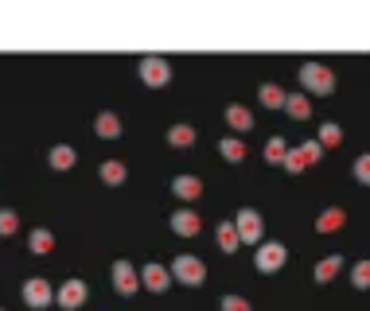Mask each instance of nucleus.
<instances>
[{
    "label": "nucleus",
    "instance_id": "obj_1",
    "mask_svg": "<svg viewBox=\"0 0 370 311\" xmlns=\"http://www.w3.org/2000/svg\"><path fill=\"white\" fill-rule=\"evenodd\" d=\"M300 86H304L308 93L328 98V93H335V74H331V66H323V62H304V66H300Z\"/></svg>",
    "mask_w": 370,
    "mask_h": 311
},
{
    "label": "nucleus",
    "instance_id": "obj_2",
    "mask_svg": "<svg viewBox=\"0 0 370 311\" xmlns=\"http://www.w3.org/2000/svg\"><path fill=\"white\" fill-rule=\"evenodd\" d=\"M172 280H180V284H187V288H199L207 280V264L191 253H180L172 261Z\"/></svg>",
    "mask_w": 370,
    "mask_h": 311
},
{
    "label": "nucleus",
    "instance_id": "obj_3",
    "mask_svg": "<svg viewBox=\"0 0 370 311\" xmlns=\"http://www.w3.org/2000/svg\"><path fill=\"white\" fill-rule=\"evenodd\" d=\"M284 261H289V249H284L281 241H261L258 253H253V269L265 272V276H269V272H281Z\"/></svg>",
    "mask_w": 370,
    "mask_h": 311
},
{
    "label": "nucleus",
    "instance_id": "obj_4",
    "mask_svg": "<svg viewBox=\"0 0 370 311\" xmlns=\"http://www.w3.org/2000/svg\"><path fill=\"white\" fill-rule=\"evenodd\" d=\"M234 230H238V241H242V245H261V230H265V222H261V214L253 206H242L234 214Z\"/></svg>",
    "mask_w": 370,
    "mask_h": 311
},
{
    "label": "nucleus",
    "instance_id": "obj_5",
    "mask_svg": "<svg viewBox=\"0 0 370 311\" xmlns=\"http://www.w3.org/2000/svg\"><path fill=\"white\" fill-rule=\"evenodd\" d=\"M137 74H141V82H144V86L160 90V86H168V82H172V62H168V59H160V54H149V59H141Z\"/></svg>",
    "mask_w": 370,
    "mask_h": 311
},
{
    "label": "nucleus",
    "instance_id": "obj_6",
    "mask_svg": "<svg viewBox=\"0 0 370 311\" xmlns=\"http://www.w3.org/2000/svg\"><path fill=\"white\" fill-rule=\"evenodd\" d=\"M24 303H28V307H35V311L51 307V303H55V288H51L43 276H28L24 280Z\"/></svg>",
    "mask_w": 370,
    "mask_h": 311
},
{
    "label": "nucleus",
    "instance_id": "obj_7",
    "mask_svg": "<svg viewBox=\"0 0 370 311\" xmlns=\"http://www.w3.org/2000/svg\"><path fill=\"white\" fill-rule=\"evenodd\" d=\"M86 295H90V288H86V280H63V288L55 292V300H59V307H67V311H74V307H82L86 303Z\"/></svg>",
    "mask_w": 370,
    "mask_h": 311
},
{
    "label": "nucleus",
    "instance_id": "obj_8",
    "mask_svg": "<svg viewBox=\"0 0 370 311\" xmlns=\"http://www.w3.org/2000/svg\"><path fill=\"white\" fill-rule=\"evenodd\" d=\"M113 288H117L121 295H133L137 288H141V276H137V269H133V261H113Z\"/></svg>",
    "mask_w": 370,
    "mask_h": 311
},
{
    "label": "nucleus",
    "instance_id": "obj_9",
    "mask_svg": "<svg viewBox=\"0 0 370 311\" xmlns=\"http://www.w3.org/2000/svg\"><path fill=\"white\" fill-rule=\"evenodd\" d=\"M168 222H172V233H180V237H195L199 230H203V218L195 214V210H175L172 218H168Z\"/></svg>",
    "mask_w": 370,
    "mask_h": 311
},
{
    "label": "nucleus",
    "instance_id": "obj_10",
    "mask_svg": "<svg viewBox=\"0 0 370 311\" xmlns=\"http://www.w3.org/2000/svg\"><path fill=\"white\" fill-rule=\"evenodd\" d=\"M141 284L149 288V292H168V284H172V280H168L164 264L152 261V264H144V269H141Z\"/></svg>",
    "mask_w": 370,
    "mask_h": 311
},
{
    "label": "nucleus",
    "instance_id": "obj_11",
    "mask_svg": "<svg viewBox=\"0 0 370 311\" xmlns=\"http://www.w3.org/2000/svg\"><path fill=\"white\" fill-rule=\"evenodd\" d=\"M172 194H175V199H183V202L199 199V194H203V179H199V175H175L172 179Z\"/></svg>",
    "mask_w": 370,
    "mask_h": 311
},
{
    "label": "nucleus",
    "instance_id": "obj_12",
    "mask_svg": "<svg viewBox=\"0 0 370 311\" xmlns=\"http://www.w3.org/2000/svg\"><path fill=\"white\" fill-rule=\"evenodd\" d=\"M281 109L292 117V121H308V117H312V101H308V93H284Z\"/></svg>",
    "mask_w": 370,
    "mask_h": 311
},
{
    "label": "nucleus",
    "instance_id": "obj_13",
    "mask_svg": "<svg viewBox=\"0 0 370 311\" xmlns=\"http://www.w3.org/2000/svg\"><path fill=\"white\" fill-rule=\"evenodd\" d=\"M47 163H51L55 171H71L74 163H79V152H74L71 144H55V148L47 152Z\"/></svg>",
    "mask_w": 370,
    "mask_h": 311
},
{
    "label": "nucleus",
    "instance_id": "obj_14",
    "mask_svg": "<svg viewBox=\"0 0 370 311\" xmlns=\"http://www.w3.org/2000/svg\"><path fill=\"white\" fill-rule=\"evenodd\" d=\"M94 132L102 140H117L121 136V117L117 113H98L94 117Z\"/></svg>",
    "mask_w": 370,
    "mask_h": 311
},
{
    "label": "nucleus",
    "instance_id": "obj_15",
    "mask_svg": "<svg viewBox=\"0 0 370 311\" xmlns=\"http://www.w3.org/2000/svg\"><path fill=\"white\" fill-rule=\"evenodd\" d=\"M28 249H32L35 257L51 253V249H55V233H51V230H43V225H35V230L28 233Z\"/></svg>",
    "mask_w": 370,
    "mask_h": 311
},
{
    "label": "nucleus",
    "instance_id": "obj_16",
    "mask_svg": "<svg viewBox=\"0 0 370 311\" xmlns=\"http://www.w3.org/2000/svg\"><path fill=\"white\" fill-rule=\"evenodd\" d=\"M343 222H347V214L339 206H328L320 218H316V233H335V230H343Z\"/></svg>",
    "mask_w": 370,
    "mask_h": 311
},
{
    "label": "nucleus",
    "instance_id": "obj_17",
    "mask_svg": "<svg viewBox=\"0 0 370 311\" xmlns=\"http://www.w3.org/2000/svg\"><path fill=\"white\" fill-rule=\"evenodd\" d=\"M98 175H102L105 187H121V183H125V175H129V168L121 160H105L102 168H98Z\"/></svg>",
    "mask_w": 370,
    "mask_h": 311
},
{
    "label": "nucleus",
    "instance_id": "obj_18",
    "mask_svg": "<svg viewBox=\"0 0 370 311\" xmlns=\"http://www.w3.org/2000/svg\"><path fill=\"white\" fill-rule=\"evenodd\" d=\"M339 272H343V257H339V253H331V257H323V261L316 264V272H312V276L320 280V284H328V280H335V276H339Z\"/></svg>",
    "mask_w": 370,
    "mask_h": 311
},
{
    "label": "nucleus",
    "instance_id": "obj_19",
    "mask_svg": "<svg viewBox=\"0 0 370 311\" xmlns=\"http://www.w3.org/2000/svg\"><path fill=\"white\" fill-rule=\"evenodd\" d=\"M226 124L234 132H250L253 129V113L245 105H226Z\"/></svg>",
    "mask_w": 370,
    "mask_h": 311
},
{
    "label": "nucleus",
    "instance_id": "obj_20",
    "mask_svg": "<svg viewBox=\"0 0 370 311\" xmlns=\"http://www.w3.org/2000/svg\"><path fill=\"white\" fill-rule=\"evenodd\" d=\"M316 144H320L323 152H328V148H339V144H343V129H339L335 121H323L320 132H316Z\"/></svg>",
    "mask_w": 370,
    "mask_h": 311
},
{
    "label": "nucleus",
    "instance_id": "obj_21",
    "mask_svg": "<svg viewBox=\"0 0 370 311\" xmlns=\"http://www.w3.org/2000/svg\"><path fill=\"white\" fill-rule=\"evenodd\" d=\"M214 237H219V249L222 253H238V245H242V241H238V230H234V222H219V230H214Z\"/></svg>",
    "mask_w": 370,
    "mask_h": 311
},
{
    "label": "nucleus",
    "instance_id": "obj_22",
    "mask_svg": "<svg viewBox=\"0 0 370 311\" xmlns=\"http://www.w3.org/2000/svg\"><path fill=\"white\" fill-rule=\"evenodd\" d=\"M195 124H172V129H168V144L172 148H191L195 144Z\"/></svg>",
    "mask_w": 370,
    "mask_h": 311
},
{
    "label": "nucleus",
    "instance_id": "obj_23",
    "mask_svg": "<svg viewBox=\"0 0 370 311\" xmlns=\"http://www.w3.org/2000/svg\"><path fill=\"white\" fill-rule=\"evenodd\" d=\"M219 152H222V160H226V163H242L245 160V144L238 136H222L219 140Z\"/></svg>",
    "mask_w": 370,
    "mask_h": 311
},
{
    "label": "nucleus",
    "instance_id": "obj_24",
    "mask_svg": "<svg viewBox=\"0 0 370 311\" xmlns=\"http://www.w3.org/2000/svg\"><path fill=\"white\" fill-rule=\"evenodd\" d=\"M258 101L265 109H281L284 105V90L277 82H261V90H258Z\"/></svg>",
    "mask_w": 370,
    "mask_h": 311
},
{
    "label": "nucleus",
    "instance_id": "obj_25",
    "mask_svg": "<svg viewBox=\"0 0 370 311\" xmlns=\"http://www.w3.org/2000/svg\"><path fill=\"white\" fill-rule=\"evenodd\" d=\"M284 152H289V144H284L281 136H269L265 140V163H281Z\"/></svg>",
    "mask_w": 370,
    "mask_h": 311
},
{
    "label": "nucleus",
    "instance_id": "obj_26",
    "mask_svg": "<svg viewBox=\"0 0 370 311\" xmlns=\"http://www.w3.org/2000/svg\"><path fill=\"white\" fill-rule=\"evenodd\" d=\"M20 230V214H16V210H0V237H12V233H16Z\"/></svg>",
    "mask_w": 370,
    "mask_h": 311
},
{
    "label": "nucleus",
    "instance_id": "obj_27",
    "mask_svg": "<svg viewBox=\"0 0 370 311\" xmlns=\"http://www.w3.org/2000/svg\"><path fill=\"white\" fill-rule=\"evenodd\" d=\"M281 168L289 171V175H300V171H304L308 163H304V156H300L296 148H289V152H284V160H281Z\"/></svg>",
    "mask_w": 370,
    "mask_h": 311
},
{
    "label": "nucleus",
    "instance_id": "obj_28",
    "mask_svg": "<svg viewBox=\"0 0 370 311\" xmlns=\"http://www.w3.org/2000/svg\"><path fill=\"white\" fill-rule=\"evenodd\" d=\"M351 284L359 288V292H366V288H370V261H359V264H354V272H351Z\"/></svg>",
    "mask_w": 370,
    "mask_h": 311
},
{
    "label": "nucleus",
    "instance_id": "obj_29",
    "mask_svg": "<svg viewBox=\"0 0 370 311\" xmlns=\"http://www.w3.org/2000/svg\"><path fill=\"white\" fill-rule=\"evenodd\" d=\"M296 152L304 156V163H308V168H312V163H320V160H323V148L316 144V140H308V144H300Z\"/></svg>",
    "mask_w": 370,
    "mask_h": 311
},
{
    "label": "nucleus",
    "instance_id": "obj_30",
    "mask_svg": "<svg viewBox=\"0 0 370 311\" xmlns=\"http://www.w3.org/2000/svg\"><path fill=\"white\" fill-rule=\"evenodd\" d=\"M222 311H253L245 295H222Z\"/></svg>",
    "mask_w": 370,
    "mask_h": 311
},
{
    "label": "nucleus",
    "instance_id": "obj_31",
    "mask_svg": "<svg viewBox=\"0 0 370 311\" xmlns=\"http://www.w3.org/2000/svg\"><path fill=\"white\" fill-rule=\"evenodd\" d=\"M354 179H359V183H366V187H370V152H366V156H359V160H354Z\"/></svg>",
    "mask_w": 370,
    "mask_h": 311
},
{
    "label": "nucleus",
    "instance_id": "obj_32",
    "mask_svg": "<svg viewBox=\"0 0 370 311\" xmlns=\"http://www.w3.org/2000/svg\"><path fill=\"white\" fill-rule=\"evenodd\" d=\"M0 311H4V307H0Z\"/></svg>",
    "mask_w": 370,
    "mask_h": 311
}]
</instances>
